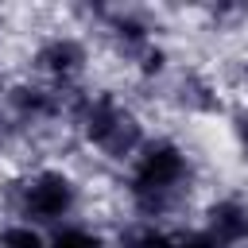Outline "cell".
I'll list each match as a JSON object with an SVG mask.
<instances>
[{"instance_id": "10", "label": "cell", "mask_w": 248, "mask_h": 248, "mask_svg": "<svg viewBox=\"0 0 248 248\" xmlns=\"http://www.w3.org/2000/svg\"><path fill=\"white\" fill-rule=\"evenodd\" d=\"M46 248H112V244H108L105 225H97L93 217H78V221H66L58 229H50Z\"/></svg>"}, {"instance_id": "13", "label": "cell", "mask_w": 248, "mask_h": 248, "mask_svg": "<svg viewBox=\"0 0 248 248\" xmlns=\"http://www.w3.org/2000/svg\"><path fill=\"white\" fill-rule=\"evenodd\" d=\"M229 85L236 93V101H248V50L232 62V74H229Z\"/></svg>"}, {"instance_id": "15", "label": "cell", "mask_w": 248, "mask_h": 248, "mask_svg": "<svg viewBox=\"0 0 248 248\" xmlns=\"http://www.w3.org/2000/svg\"><path fill=\"white\" fill-rule=\"evenodd\" d=\"M244 248H248V236H244Z\"/></svg>"}, {"instance_id": "3", "label": "cell", "mask_w": 248, "mask_h": 248, "mask_svg": "<svg viewBox=\"0 0 248 248\" xmlns=\"http://www.w3.org/2000/svg\"><path fill=\"white\" fill-rule=\"evenodd\" d=\"M85 178L62 159H35L12 170L0 186V217H19L39 229H58L85 217Z\"/></svg>"}, {"instance_id": "12", "label": "cell", "mask_w": 248, "mask_h": 248, "mask_svg": "<svg viewBox=\"0 0 248 248\" xmlns=\"http://www.w3.org/2000/svg\"><path fill=\"white\" fill-rule=\"evenodd\" d=\"M225 128H229V143H232L236 159L248 167V101H232V105H229Z\"/></svg>"}, {"instance_id": "5", "label": "cell", "mask_w": 248, "mask_h": 248, "mask_svg": "<svg viewBox=\"0 0 248 248\" xmlns=\"http://www.w3.org/2000/svg\"><path fill=\"white\" fill-rule=\"evenodd\" d=\"M70 97L74 93H58V89L35 81L23 70L0 81V112L12 124V132L19 136V143H31V140L66 132Z\"/></svg>"}, {"instance_id": "7", "label": "cell", "mask_w": 248, "mask_h": 248, "mask_svg": "<svg viewBox=\"0 0 248 248\" xmlns=\"http://www.w3.org/2000/svg\"><path fill=\"white\" fill-rule=\"evenodd\" d=\"M194 221L221 248H244V236H248V194H240V190L209 194L194 209Z\"/></svg>"}, {"instance_id": "4", "label": "cell", "mask_w": 248, "mask_h": 248, "mask_svg": "<svg viewBox=\"0 0 248 248\" xmlns=\"http://www.w3.org/2000/svg\"><path fill=\"white\" fill-rule=\"evenodd\" d=\"M93 58H97V43L81 27L58 23V27L39 31L27 43L23 74H31L35 81H43L58 93H78V89L93 85Z\"/></svg>"}, {"instance_id": "1", "label": "cell", "mask_w": 248, "mask_h": 248, "mask_svg": "<svg viewBox=\"0 0 248 248\" xmlns=\"http://www.w3.org/2000/svg\"><path fill=\"white\" fill-rule=\"evenodd\" d=\"M198 186H202V167L194 147L167 128H151L147 140L136 147V155L116 170V194L124 217L159 221V225L186 221Z\"/></svg>"}, {"instance_id": "14", "label": "cell", "mask_w": 248, "mask_h": 248, "mask_svg": "<svg viewBox=\"0 0 248 248\" xmlns=\"http://www.w3.org/2000/svg\"><path fill=\"white\" fill-rule=\"evenodd\" d=\"M16 147H19V136L12 132V124H8V120H4V112H0V159H4V155H12Z\"/></svg>"}, {"instance_id": "6", "label": "cell", "mask_w": 248, "mask_h": 248, "mask_svg": "<svg viewBox=\"0 0 248 248\" xmlns=\"http://www.w3.org/2000/svg\"><path fill=\"white\" fill-rule=\"evenodd\" d=\"M159 101L182 120H213L225 116L232 105L229 85L209 66H190V62H178L170 70V78L159 89Z\"/></svg>"}, {"instance_id": "8", "label": "cell", "mask_w": 248, "mask_h": 248, "mask_svg": "<svg viewBox=\"0 0 248 248\" xmlns=\"http://www.w3.org/2000/svg\"><path fill=\"white\" fill-rule=\"evenodd\" d=\"M178 66V58H174V50H170V43L167 39H155L151 46H143L136 58H128L124 62V70H128V78L140 85V89H151V93H159L163 89V81L170 78V70Z\"/></svg>"}, {"instance_id": "2", "label": "cell", "mask_w": 248, "mask_h": 248, "mask_svg": "<svg viewBox=\"0 0 248 248\" xmlns=\"http://www.w3.org/2000/svg\"><path fill=\"white\" fill-rule=\"evenodd\" d=\"M151 124L143 116V108L112 85H85L70 97V112H66V136L101 167H108L112 174L136 155V147L147 140Z\"/></svg>"}, {"instance_id": "9", "label": "cell", "mask_w": 248, "mask_h": 248, "mask_svg": "<svg viewBox=\"0 0 248 248\" xmlns=\"http://www.w3.org/2000/svg\"><path fill=\"white\" fill-rule=\"evenodd\" d=\"M112 248H174V225L159 221H140V217H120L108 229Z\"/></svg>"}, {"instance_id": "11", "label": "cell", "mask_w": 248, "mask_h": 248, "mask_svg": "<svg viewBox=\"0 0 248 248\" xmlns=\"http://www.w3.org/2000/svg\"><path fill=\"white\" fill-rule=\"evenodd\" d=\"M46 244H50L46 229L19 217H0V248H46Z\"/></svg>"}]
</instances>
